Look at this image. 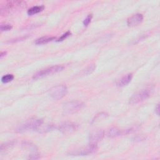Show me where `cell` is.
<instances>
[{"instance_id": "obj_1", "label": "cell", "mask_w": 160, "mask_h": 160, "mask_svg": "<svg viewBox=\"0 0 160 160\" xmlns=\"http://www.w3.org/2000/svg\"><path fill=\"white\" fill-rule=\"evenodd\" d=\"M43 121L39 119H32L29 120L25 123L18 126L16 129L17 133H24L29 131H35L39 130L41 126Z\"/></svg>"}, {"instance_id": "obj_2", "label": "cell", "mask_w": 160, "mask_h": 160, "mask_svg": "<svg viewBox=\"0 0 160 160\" xmlns=\"http://www.w3.org/2000/svg\"><path fill=\"white\" fill-rule=\"evenodd\" d=\"M68 93V88L65 85H58L49 90V94L54 100H60L65 97Z\"/></svg>"}, {"instance_id": "obj_3", "label": "cell", "mask_w": 160, "mask_h": 160, "mask_svg": "<svg viewBox=\"0 0 160 160\" xmlns=\"http://www.w3.org/2000/svg\"><path fill=\"white\" fill-rule=\"evenodd\" d=\"M84 103L79 101H73L65 103L63 106V111L66 114H73L82 109Z\"/></svg>"}, {"instance_id": "obj_4", "label": "cell", "mask_w": 160, "mask_h": 160, "mask_svg": "<svg viewBox=\"0 0 160 160\" xmlns=\"http://www.w3.org/2000/svg\"><path fill=\"white\" fill-rule=\"evenodd\" d=\"M63 69H64V67L62 66L52 67H50L48 68H46L45 70H43L42 71H38V73H36V74H34L33 78L34 79H38L40 78H43L44 77L59 73V72L61 71Z\"/></svg>"}, {"instance_id": "obj_5", "label": "cell", "mask_w": 160, "mask_h": 160, "mask_svg": "<svg viewBox=\"0 0 160 160\" xmlns=\"http://www.w3.org/2000/svg\"><path fill=\"white\" fill-rule=\"evenodd\" d=\"M150 96V93L148 90H142L134 94L130 99V105H136L143 101L146 100Z\"/></svg>"}, {"instance_id": "obj_6", "label": "cell", "mask_w": 160, "mask_h": 160, "mask_svg": "<svg viewBox=\"0 0 160 160\" xmlns=\"http://www.w3.org/2000/svg\"><path fill=\"white\" fill-rule=\"evenodd\" d=\"M24 3H25L23 2H20V1L7 2L5 3L4 6L2 5L1 7V14L2 16H5V14L9 13V11L11 10L18 8L21 5H23Z\"/></svg>"}, {"instance_id": "obj_7", "label": "cell", "mask_w": 160, "mask_h": 160, "mask_svg": "<svg viewBox=\"0 0 160 160\" xmlns=\"http://www.w3.org/2000/svg\"><path fill=\"white\" fill-rule=\"evenodd\" d=\"M78 128L79 126L76 123H65L59 127V130L64 134H68L78 130Z\"/></svg>"}, {"instance_id": "obj_8", "label": "cell", "mask_w": 160, "mask_h": 160, "mask_svg": "<svg viewBox=\"0 0 160 160\" xmlns=\"http://www.w3.org/2000/svg\"><path fill=\"white\" fill-rule=\"evenodd\" d=\"M105 135L104 131L102 130H96L92 132L90 135V144L97 145L98 143L101 141Z\"/></svg>"}, {"instance_id": "obj_9", "label": "cell", "mask_w": 160, "mask_h": 160, "mask_svg": "<svg viewBox=\"0 0 160 160\" xmlns=\"http://www.w3.org/2000/svg\"><path fill=\"white\" fill-rule=\"evenodd\" d=\"M97 145H94V144H90V145L87 147L85 149H83L79 151H76L73 153V155L78 156H88L89 154H91L97 151Z\"/></svg>"}, {"instance_id": "obj_10", "label": "cell", "mask_w": 160, "mask_h": 160, "mask_svg": "<svg viewBox=\"0 0 160 160\" xmlns=\"http://www.w3.org/2000/svg\"><path fill=\"white\" fill-rule=\"evenodd\" d=\"M143 20V16L141 14L138 13L134 14L127 20V25L129 26H135L140 24Z\"/></svg>"}, {"instance_id": "obj_11", "label": "cell", "mask_w": 160, "mask_h": 160, "mask_svg": "<svg viewBox=\"0 0 160 160\" xmlns=\"http://www.w3.org/2000/svg\"><path fill=\"white\" fill-rule=\"evenodd\" d=\"M132 74H128L123 77H122L117 83V85L120 87H123L128 85L132 79Z\"/></svg>"}, {"instance_id": "obj_12", "label": "cell", "mask_w": 160, "mask_h": 160, "mask_svg": "<svg viewBox=\"0 0 160 160\" xmlns=\"http://www.w3.org/2000/svg\"><path fill=\"white\" fill-rule=\"evenodd\" d=\"M54 40H56L55 37H41L40 38L37 39L35 41V44L38 45H41V44H47L51 41H53Z\"/></svg>"}, {"instance_id": "obj_13", "label": "cell", "mask_w": 160, "mask_h": 160, "mask_svg": "<svg viewBox=\"0 0 160 160\" xmlns=\"http://www.w3.org/2000/svg\"><path fill=\"white\" fill-rule=\"evenodd\" d=\"M44 9V6L43 5H41V6H35L32 7L31 8H29L28 10V14L29 16H32L33 14H37L38 13H40L41 11H42Z\"/></svg>"}, {"instance_id": "obj_14", "label": "cell", "mask_w": 160, "mask_h": 160, "mask_svg": "<svg viewBox=\"0 0 160 160\" xmlns=\"http://www.w3.org/2000/svg\"><path fill=\"white\" fill-rule=\"evenodd\" d=\"M121 131L120 130H118L117 128L113 127V128H111L108 130L107 135H108V137L115 138V137L120 136L121 135Z\"/></svg>"}, {"instance_id": "obj_15", "label": "cell", "mask_w": 160, "mask_h": 160, "mask_svg": "<svg viewBox=\"0 0 160 160\" xmlns=\"http://www.w3.org/2000/svg\"><path fill=\"white\" fill-rule=\"evenodd\" d=\"M14 141H11L8 143H6L5 144H2L1 146V153H3L5 151H8L9 149H10L13 145H14Z\"/></svg>"}, {"instance_id": "obj_16", "label": "cell", "mask_w": 160, "mask_h": 160, "mask_svg": "<svg viewBox=\"0 0 160 160\" xmlns=\"http://www.w3.org/2000/svg\"><path fill=\"white\" fill-rule=\"evenodd\" d=\"M13 79H14V76L11 74H8L3 76L2 78V82L3 83H8L13 81Z\"/></svg>"}, {"instance_id": "obj_17", "label": "cell", "mask_w": 160, "mask_h": 160, "mask_svg": "<svg viewBox=\"0 0 160 160\" xmlns=\"http://www.w3.org/2000/svg\"><path fill=\"white\" fill-rule=\"evenodd\" d=\"M95 68H96V66L94 65L89 66L85 70H84L83 71V74L84 75H88V74H91L92 72H93L94 70H95Z\"/></svg>"}, {"instance_id": "obj_18", "label": "cell", "mask_w": 160, "mask_h": 160, "mask_svg": "<svg viewBox=\"0 0 160 160\" xmlns=\"http://www.w3.org/2000/svg\"><path fill=\"white\" fill-rule=\"evenodd\" d=\"M12 29V26L9 24H2L0 26V29L2 31H8Z\"/></svg>"}, {"instance_id": "obj_19", "label": "cell", "mask_w": 160, "mask_h": 160, "mask_svg": "<svg viewBox=\"0 0 160 160\" xmlns=\"http://www.w3.org/2000/svg\"><path fill=\"white\" fill-rule=\"evenodd\" d=\"M93 18V15L92 14H89L88 15V17L84 20L83 21V25L85 26H87L91 22V20Z\"/></svg>"}, {"instance_id": "obj_20", "label": "cell", "mask_w": 160, "mask_h": 160, "mask_svg": "<svg viewBox=\"0 0 160 160\" xmlns=\"http://www.w3.org/2000/svg\"><path fill=\"white\" fill-rule=\"evenodd\" d=\"M71 35V33L70 31H67L66 33H65V34H63L61 37H59L57 40H56V41H58V42H59V41H63L64 40H65L66 38H67L69 36H70Z\"/></svg>"}, {"instance_id": "obj_21", "label": "cell", "mask_w": 160, "mask_h": 160, "mask_svg": "<svg viewBox=\"0 0 160 160\" xmlns=\"http://www.w3.org/2000/svg\"><path fill=\"white\" fill-rule=\"evenodd\" d=\"M29 36H22L21 38H16L14 40H11V41H9V43H14V42H18V41H24L25 40H26Z\"/></svg>"}, {"instance_id": "obj_22", "label": "cell", "mask_w": 160, "mask_h": 160, "mask_svg": "<svg viewBox=\"0 0 160 160\" xmlns=\"http://www.w3.org/2000/svg\"><path fill=\"white\" fill-rule=\"evenodd\" d=\"M155 113L158 116L159 115V104L157 105V106H156V107L155 108Z\"/></svg>"}, {"instance_id": "obj_23", "label": "cell", "mask_w": 160, "mask_h": 160, "mask_svg": "<svg viewBox=\"0 0 160 160\" xmlns=\"http://www.w3.org/2000/svg\"><path fill=\"white\" fill-rule=\"evenodd\" d=\"M6 52H5V51L2 52L1 53V55H0V58H1V59H2L6 55Z\"/></svg>"}]
</instances>
